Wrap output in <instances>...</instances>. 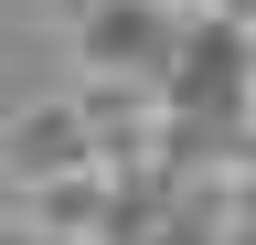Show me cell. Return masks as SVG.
Listing matches in <instances>:
<instances>
[{"instance_id":"obj_1","label":"cell","mask_w":256,"mask_h":245,"mask_svg":"<svg viewBox=\"0 0 256 245\" xmlns=\"http://www.w3.org/2000/svg\"><path fill=\"white\" fill-rule=\"evenodd\" d=\"M0 160H11L22 203H32V192H54V181L96 171V149H86V117H75V107H22V117H11V139H0Z\"/></svg>"},{"instance_id":"obj_2","label":"cell","mask_w":256,"mask_h":245,"mask_svg":"<svg viewBox=\"0 0 256 245\" xmlns=\"http://www.w3.org/2000/svg\"><path fill=\"white\" fill-rule=\"evenodd\" d=\"M0 245H64V235H43V224H11V235H0Z\"/></svg>"},{"instance_id":"obj_3","label":"cell","mask_w":256,"mask_h":245,"mask_svg":"<svg viewBox=\"0 0 256 245\" xmlns=\"http://www.w3.org/2000/svg\"><path fill=\"white\" fill-rule=\"evenodd\" d=\"M64 11H75V21H96V11H107V0H64Z\"/></svg>"},{"instance_id":"obj_4","label":"cell","mask_w":256,"mask_h":245,"mask_svg":"<svg viewBox=\"0 0 256 245\" xmlns=\"http://www.w3.org/2000/svg\"><path fill=\"white\" fill-rule=\"evenodd\" d=\"M171 11H182V21H192V11H203V0H171Z\"/></svg>"}]
</instances>
